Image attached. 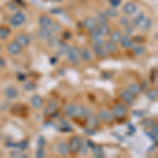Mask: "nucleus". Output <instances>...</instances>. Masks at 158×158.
<instances>
[{
	"label": "nucleus",
	"instance_id": "obj_1",
	"mask_svg": "<svg viewBox=\"0 0 158 158\" xmlns=\"http://www.w3.org/2000/svg\"><path fill=\"white\" fill-rule=\"evenodd\" d=\"M25 20H27V17H25V15L23 14L22 12L18 11V12L14 13V14L11 16L8 22H10V24L12 25V27H21V25H22L23 23L25 22Z\"/></svg>",
	"mask_w": 158,
	"mask_h": 158
},
{
	"label": "nucleus",
	"instance_id": "obj_2",
	"mask_svg": "<svg viewBox=\"0 0 158 158\" xmlns=\"http://www.w3.org/2000/svg\"><path fill=\"white\" fill-rule=\"evenodd\" d=\"M113 116H114L115 119L117 120H123V119L127 117V106H125L123 103H117L114 106L113 108Z\"/></svg>",
	"mask_w": 158,
	"mask_h": 158
},
{
	"label": "nucleus",
	"instance_id": "obj_3",
	"mask_svg": "<svg viewBox=\"0 0 158 158\" xmlns=\"http://www.w3.org/2000/svg\"><path fill=\"white\" fill-rule=\"evenodd\" d=\"M68 144H69L70 152L73 153V154H77V153H79L81 144H82V140L79 136L74 135L70 138V142Z\"/></svg>",
	"mask_w": 158,
	"mask_h": 158
},
{
	"label": "nucleus",
	"instance_id": "obj_4",
	"mask_svg": "<svg viewBox=\"0 0 158 158\" xmlns=\"http://www.w3.org/2000/svg\"><path fill=\"white\" fill-rule=\"evenodd\" d=\"M65 55H67L68 61H71V62L76 63L78 60V58L80 57V49L77 48V46H71Z\"/></svg>",
	"mask_w": 158,
	"mask_h": 158
},
{
	"label": "nucleus",
	"instance_id": "obj_5",
	"mask_svg": "<svg viewBox=\"0 0 158 158\" xmlns=\"http://www.w3.org/2000/svg\"><path fill=\"white\" fill-rule=\"evenodd\" d=\"M98 119L99 121L102 122H106V123H112L115 120L114 116H113V113L109 110H101L98 113Z\"/></svg>",
	"mask_w": 158,
	"mask_h": 158
},
{
	"label": "nucleus",
	"instance_id": "obj_6",
	"mask_svg": "<svg viewBox=\"0 0 158 158\" xmlns=\"http://www.w3.org/2000/svg\"><path fill=\"white\" fill-rule=\"evenodd\" d=\"M122 12L125 13V15H134L136 12H137V4L133 1H128L125 2L122 5Z\"/></svg>",
	"mask_w": 158,
	"mask_h": 158
},
{
	"label": "nucleus",
	"instance_id": "obj_7",
	"mask_svg": "<svg viewBox=\"0 0 158 158\" xmlns=\"http://www.w3.org/2000/svg\"><path fill=\"white\" fill-rule=\"evenodd\" d=\"M6 51H8V53H10L11 55L16 56V55L20 54L21 51H22V48L14 40V41H11L6 44Z\"/></svg>",
	"mask_w": 158,
	"mask_h": 158
},
{
	"label": "nucleus",
	"instance_id": "obj_8",
	"mask_svg": "<svg viewBox=\"0 0 158 158\" xmlns=\"http://www.w3.org/2000/svg\"><path fill=\"white\" fill-rule=\"evenodd\" d=\"M14 40L22 49L27 48V46H30V43H31V39H30L29 36H27L25 34H18V35H16V37H15Z\"/></svg>",
	"mask_w": 158,
	"mask_h": 158
},
{
	"label": "nucleus",
	"instance_id": "obj_9",
	"mask_svg": "<svg viewBox=\"0 0 158 158\" xmlns=\"http://www.w3.org/2000/svg\"><path fill=\"white\" fill-rule=\"evenodd\" d=\"M120 97L121 99L127 104H129V106H132V104L134 103V101H135V96L132 93H130L128 90H122V91L120 92Z\"/></svg>",
	"mask_w": 158,
	"mask_h": 158
},
{
	"label": "nucleus",
	"instance_id": "obj_10",
	"mask_svg": "<svg viewBox=\"0 0 158 158\" xmlns=\"http://www.w3.org/2000/svg\"><path fill=\"white\" fill-rule=\"evenodd\" d=\"M92 50H93V53L95 54V56L99 59L106 58V57L108 56V53H106L103 44H102V46H93Z\"/></svg>",
	"mask_w": 158,
	"mask_h": 158
},
{
	"label": "nucleus",
	"instance_id": "obj_11",
	"mask_svg": "<svg viewBox=\"0 0 158 158\" xmlns=\"http://www.w3.org/2000/svg\"><path fill=\"white\" fill-rule=\"evenodd\" d=\"M43 98L40 95H34L33 97L31 98V104L34 109L36 110H41L42 106H43Z\"/></svg>",
	"mask_w": 158,
	"mask_h": 158
},
{
	"label": "nucleus",
	"instance_id": "obj_12",
	"mask_svg": "<svg viewBox=\"0 0 158 158\" xmlns=\"http://www.w3.org/2000/svg\"><path fill=\"white\" fill-rule=\"evenodd\" d=\"M57 106H58V103H57L56 100H50L46 104V109H44V112L43 114L46 116H51L55 111L57 110Z\"/></svg>",
	"mask_w": 158,
	"mask_h": 158
},
{
	"label": "nucleus",
	"instance_id": "obj_13",
	"mask_svg": "<svg viewBox=\"0 0 158 158\" xmlns=\"http://www.w3.org/2000/svg\"><path fill=\"white\" fill-rule=\"evenodd\" d=\"M53 23V19L49 15H41L38 18V24L40 27H50Z\"/></svg>",
	"mask_w": 158,
	"mask_h": 158
},
{
	"label": "nucleus",
	"instance_id": "obj_14",
	"mask_svg": "<svg viewBox=\"0 0 158 158\" xmlns=\"http://www.w3.org/2000/svg\"><path fill=\"white\" fill-rule=\"evenodd\" d=\"M119 43H120V46L122 49H125V50H128V49H131L132 46H134V41L133 39H132L131 36H122L120 39V41H119Z\"/></svg>",
	"mask_w": 158,
	"mask_h": 158
},
{
	"label": "nucleus",
	"instance_id": "obj_15",
	"mask_svg": "<svg viewBox=\"0 0 158 158\" xmlns=\"http://www.w3.org/2000/svg\"><path fill=\"white\" fill-rule=\"evenodd\" d=\"M82 25H83V27H84V29L91 31V30L95 29V27H97L98 23H97V21H96V19L93 18V17H87V18L83 20Z\"/></svg>",
	"mask_w": 158,
	"mask_h": 158
},
{
	"label": "nucleus",
	"instance_id": "obj_16",
	"mask_svg": "<svg viewBox=\"0 0 158 158\" xmlns=\"http://www.w3.org/2000/svg\"><path fill=\"white\" fill-rule=\"evenodd\" d=\"M103 46H104V49H106V51L108 54H115V53H117V51H118L117 43H114V42L110 41V40L104 41Z\"/></svg>",
	"mask_w": 158,
	"mask_h": 158
},
{
	"label": "nucleus",
	"instance_id": "obj_17",
	"mask_svg": "<svg viewBox=\"0 0 158 158\" xmlns=\"http://www.w3.org/2000/svg\"><path fill=\"white\" fill-rule=\"evenodd\" d=\"M52 34L53 33L50 30V27H40L39 31H38V36L42 40H48L52 36Z\"/></svg>",
	"mask_w": 158,
	"mask_h": 158
},
{
	"label": "nucleus",
	"instance_id": "obj_18",
	"mask_svg": "<svg viewBox=\"0 0 158 158\" xmlns=\"http://www.w3.org/2000/svg\"><path fill=\"white\" fill-rule=\"evenodd\" d=\"M128 91L130 93H132L134 96H139L140 94L142 93V90H141V87H140L139 83L137 82H134V83H131L128 87Z\"/></svg>",
	"mask_w": 158,
	"mask_h": 158
},
{
	"label": "nucleus",
	"instance_id": "obj_19",
	"mask_svg": "<svg viewBox=\"0 0 158 158\" xmlns=\"http://www.w3.org/2000/svg\"><path fill=\"white\" fill-rule=\"evenodd\" d=\"M80 57L83 61L85 62H90L93 58V54L87 48H83L82 50H80Z\"/></svg>",
	"mask_w": 158,
	"mask_h": 158
},
{
	"label": "nucleus",
	"instance_id": "obj_20",
	"mask_svg": "<svg viewBox=\"0 0 158 158\" xmlns=\"http://www.w3.org/2000/svg\"><path fill=\"white\" fill-rule=\"evenodd\" d=\"M4 93H5V96L8 99H16L18 97V91L15 87H8Z\"/></svg>",
	"mask_w": 158,
	"mask_h": 158
},
{
	"label": "nucleus",
	"instance_id": "obj_21",
	"mask_svg": "<svg viewBox=\"0 0 158 158\" xmlns=\"http://www.w3.org/2000/svg\"><path fill=\"white\" fill-rule=\"evenodd\" d=\"M110 41L114 42V43H119V41H120L121 37H122V33H121V31H119V30H115V31L111 32L110 35Z\"/></svg>",
	"mask_w": 158,
	"mask_h": 158
},
{
	"label": "nucleus",
	"instance_id": "obj_22",
	"mask_svg": "<svg viewBox=\"0 0 158 158\" xmlns=\"http://www.w3.org/2000/svg\"><path fill=\"white\" fill-rule=\"evenodd\" d=\"M97 27L98 30H99L100 35H101L102 37L109 36L111 34V32H112V29H111V27L109 25V23H106V24H98Z\"/></svg>",
	"mask_w": 158,
	"mask_h": 158
},
{
	"label": "nucleus",
	"instance_id": "obj_23",
	"mask_svg": "<svg viewBox=\"0 0 158 158\" xmlns=\"http://www.w3.org/2000/svg\"><path fill=\"white\" fill-rule=\"evenodd\" d=\"M57 149H58V152L59 154L61 155H68L70 153V149H69V144H67L65 141H60L58 144V147H57Z\"/></svg>",
	"mask_w": 158,
	"mask_h": 158
},
{
	"label": "nucleus",
	"instance_id": "obj_24",
	"mask_svg": "<svg viewBox=\"0 0 158 158\" xmlns=\"http://www.w3.org/2000/svg\"><path fill=\"white\" fill-rule=\"evenodd\" d=\"M75 113H76V106L75 104H69L65 106V115L70 118H75Z\"/></svg>",
	"mask_w": 158,
	"mask_h": 158
},
{
	"label": "nucleus",
	"instance_id": "obj_25",
	"mask_svg": "<svg viewBox=\"0 0 158 158\" xmlns=\"http://www.w3.org/2000/svg\"><path fill=\"white\" fill-rule=\"evenodd\" d=\"M87 122L90 125V128H96L99 125V119H98L97 116L91 114L90 116L87 117Z\"/></svg>",
	"mask_w": 158,
	"mask_h": 158
},
{
	"label": "nucleus",
	"instance_id": "obj_26",
	"mask_svg": "<svg viewBox=\"0 0 158 158\" xmlns=\"http://www.w3.org/2000/svg\"><path fill=\"white\" fill-rule=\"evenodd\" d=\"M153 25V21L151 18H149V17H144V21L141 22V24L139 25V27L141 30H144V31H148V30L151 29V27Z\"/></svg>",
	"mask_w": 158,
	"mask_h": 158
},
{
	"label": "nucleus",
	"instance_id": "obj_27",
	"mask_svg": "<svg viewBox=\"0 0 158 158\" xmlns=\"http://www.w3.org/2000/svg\"><path fill=\"white\" fill-rule=\"evenodd\" d=\"M69 49H70V46L67 43V41H60L58 44V54L59 55L67 54Z\"/></svg>",
	"mask_w": 158,
	"mask_h": 158
},
{
	"label": "nucleus",
	"instance_id": "obj_28",
	"mask_svg": "<svg viewBox=\"0 0 158 158\" xmlns=\"http://www.w3.org/2000/svg\"><path fill=\"white\" fill-rule=\"evenodd\" d=\"M95 19L98 24H106V23H109V17L106 15V13H98L97 17Z\"/></svg>",
	"mask_w": 158,
	"mask_h": 158
},
{
	"label": "nucleus",
	"instance_id": "obj_29",
	"mask_svg": "<svg viewBox=\"0 0 158 158\" xmlns=\"http://www.w3.org/2000/svg\"><path fill=\"white\" fill-rule=\"evenodd\" d=\"M92 152H93V154L95 155V157L101 158V157L104 156L103 149H102L101 147H98V146H95V144H94V146L92 147Z\"/></svg>",
	"mask_w": 158,
	"mask_h": 158
},
{
	"label": "nucleus",
	"instance_id": "obj_30",
	"mask_svg": "<svg viewBox=\"0 0 158 158\" xmlns=\"http://www.w3.org/2000/svg\"><path fill=\"white\" fill-rule=\"evenodd\" d=\"M144 17H146V16H144V13H139V14L136 15V16L133 18V25H134V27H139V25L141 24V22L144 21Z\"/></svg>",
	"mask_w": 158,
	"mask_h": 158
},
{
	"label": "nucleus",
	"instance_id": "obj_31",
	"mask_svg": "<svg viewBox=\"0 0 158 158\" xmlns=\"http://www.w3.org/2000/svg\"><path fill=\"white\" fill-rule=\"evenodd\" d=\"M132 51H133V53L135 55H137V56H140V55H144V53H146V48H144V46H132Z\"/></svg>",
	"mask_w": 158,
	"mask_h": 158
},
{
	"label": "nucleus",
	"instance_id": "obj_32",
	"mask_svg": "<svg viewBox=\"0 0 158 158\" xmlns=\"http://www.w3.org/2000/svg\"><path fill=\"white\" fill-rule=\"evenodd\" d=\"M147 96L148 98L151 100V101H155L157 99V96H158V91L157 89H152V90H147Z\"/></svg>",
	"mask_w": 158,
	"mask_h": 158
},
{
	"label": "nucleus",
	"instance_id": "obj_33",
	"mask_svg": "<svg viewBox=\"0 0 158 158\" xmlns=\"http://www.w3.org/2000/svg\"><path fill=\"white\" fill-rule=\"evenodd\" d=\"M104 13H106V15L109 17V19H115L118 17V12H117V10L114 8H109Z\"/></svg>",
	"mask_w": 158,
	"mask_h": 158
},
{
	"label": "nucleus",
	"instance_id": "obj_34",
	"mask_svg": "<svg viewBox=\"0 0 158 158\" xmlns=\"http://www.w3.org/2000/svg\"><path fill=\"white\" fill-rule=\"evenodd\" d=\"M11 30L8 27H0V40L6 39L10 36Z\"/></svg>",
	"mask_w": 158,
	"mask_h": 158
},
{
	"label": "nucleus",
	"instance_id": "obj_35",
	"mask_svg": "<svg viewBox=\"0 0 158 158\" xmlns=\"http://www.w3.org/2000/svg\"><path fill=\"white\" fill-rule=\"evenodd\" d=\"M48 44L50 46H52V48H54V46H58V44H59V42H60V39H58V37L57 36H51L50 38H49L48 40Z\"/></svg>",
	"mask_w": 158,
	"mask_h": 158
},
{
	"label": "nucleus",
	"instance_id": "obj_36",
	"mask_svg": "<svg viewBox=\"0 0 158 158\" xmlns=\"http://www.w3.org/2000/svg\"><path fill=\"white\" fill-rule=\"evenodd\" d=\"M60 125H61V131H62L63 133H68V132L73 131L71 125H70L65 120H63V119H61L60 120Z\"/></svg>",
	"mask_w": 158,
	"mask_h": 158
},
{
	"label": "nucleus",
	"instance_id": "obj_37",
	"mask_svg": "<svg viewBox=\"0 0 158 158\" xmlns=\"http://www.w3.org/2000/svg\"><path fill=\"white\" fill-rule=\"evenodd\" d=\"M91 41L93 46H102L104 43V39L102 36H97V37H91Z\"/></svg>",
	"mask_w": 158,
	"mask_h": 158
},
{
	"label": "nucleus",
	"instance_id": "obj_38",
	"mask_svg": "<svg viewBox=\"0 0 158 158\" xmlns=\"http://www.w3.org/2000/svg\"><path fill=\"white\" fill-rule=\"evenodd\" d=\"M23 87H24L25 91H29V92L34 91L36 87V83L34 82V81H27V82L23 84Z\"/></svg>",
	"mask_w": 158,
	"mask_h": 158
},
{
	"label": "nucleus",
	"instance_id": "obj_39",
	"mask_svg": "<svg viewBox=\"0 0 158 158\" xmlns=\"http://www.w3.org/2000/svg\"><path fill=\"white\" fill-rule=\"evenodd\" d=\"M50 30L52 31V33H59V32H61V25L58 22H54L53 21L52 25L50 27Z\"/></svg>",
	"mask_w": 158,
	"mask_h": 158
},
{
	"label": "nucleus",
	"instance_id": "obj_40",
	"mask_svg": "<svg viewBox=\"0 0 158 158\" xmlns=\"http://www.w3.org/2000/svg\"><path fill=\"white\" fill-rule=\"evenodd\" d=\"M27 147H29V141H27V139L21 140L19 144H17V148H19V150L24 151L25 149H27Z\"/></svg>",
	"mask_w": 158,
	"mask_h": 158
},
{
	"label": "nucleus",
	"instance_id": "obj_41",
	"mask_svg": "<svg viewBox=\"0 0 158 158\" xmlns=\"http://www.w3.org/2000/svg\"><path fill=\"white\" fill-rule=\"evenodd\" d=\"M155 125V121L152 118H147L146 120L142 121V125L146 128H152Z\"/></svg>",
	"mask_w": 158,
	"mask_h": 158
},
{
	"label": "nucleus",
	"instance_id": "obj_42",
	"mask_svg": "<svg viewBox=\"0 0 158 158\" xmlns=\"http://www.w3.org/2000/svg\"><path fill=\"white\" fill-rule=\"evenodd\" d=\"M119 23H120V25H122V27H128L129 24H131V21H130V19L128 18V17H120V19H119Z\"/></svg>",
	"mask_w": 158,
	"mask_h": 158
},
{
	"label": "nucleus",
	"instance_id": "obj_43",
	"mask_svg": "<svg viewBox=\"0 0 158 158\" xmlns=\"http://www.w3.org/2000/svg\"><path fill=\"white\" fill-rule=\"evenodd\" d=\"M135 32V29H134V25L129 24L128 27H125V35L127 36H132Z\"/></svg>",
	"mask_w": 158,
	"mask_h": 158
},
{
	"label": "nucleus",
	"instance_id": "obj_44",
	"mask_svg": "<svg viewBox=\"0 0 158 158\" xmlns=\"http://www.w3.org/2000/svg\"><path fill=\"white\" fill-rule=\"evenodd\" d=\"M62 39L63 41H69L72 39V34L70 33V31H65L62 33Z\"/></svg>",
	"mask_w": 158,
	"mask_h": 158
},
{
	"label": "nucleus",
	"instance_id": "obj_45",
	"mask_svg": "<svg viewBox=\"0 0 158 158\" xmlns=\"http://www.w3.org/2000/svg\"><path fill=\"white\" fill-rule=\"evenodd\" d=\"M43 156H44V149H43V147H39V148L36 150V157L42 158Z\"/></svg>",
	"mask_w": 158,
	"mask_h": 158
},
{
	"label": "nucleus",
	"instance_id": "obj_46",
	"mask_svg": "<svg viewBox=\"0 0 158 158\" xmlns=\"http://www.w3.org/2000/svg\"><path fill=\"white\" fill-rule=\"evenodd\" d=\"M109 2L111 4V8H117L121 4V0H109Z\"/></svg>",
	"mask_w": 158,
	"mask_h": 158
},
{
	"label": "nucleus",
	"instance_id": "obj_47",
	"mask_svg": "<svg viewBox=\"0 0 158 158\" xmlns=\"http://www.w3.org/2000/svg\"><path fill=\"white\" fill-rule=\"evenodd\" d=\"M151 134H152L153 136H154V138L155 139L157 140V134H158V127H157V125L155 123L154 125H153L152 128H151V132H150Z\"/></svg>",
	"mask_w": 158,
	"mask_h": 158
},
{
	"label": "nucleus",
	"instance_id": "obj_48",
	"mask_svg": "<svg viewBox=\"0 0 158 158\" xmlns=\"http://www.w3.org/2000/svg\"><path fill=\"white\" fill-rule=\"evenodd\" d=\"M132 39H133L134 42H137V43H139V42H144L146 38H144V36H141V35H137V36H135L134 38H132Z\"/></svg>",
	"mask_w": 158,
	"mask_h": 158
},
{
	"label": "nucleus",
	"instance_id": "obj_49",
	"mask_svg": "<svg viewBox=\"0 0 158 158\" xmlns=\"http://www.w3.org/2000/svg\"><path fill=\"white\" fill-rule=\"evenodd\" d=\"M140 87H141V90L142 91H147V90L149 89V87H150V85H149V82L147 80H144L141 82V84H140Z\"/></svg>",
	"mask_w": 158,
	"mask_h": 158
},
{
	"label": "nucleus",
	"instance_id": "obj_50",
	"mask_svg": "<svg viewBox=\"0 0 158 158\" xmlns=\"http://www.w3.org/2000/svg\"><path fill=\"white\" fill-rule=\"evenodd\" d=\"M38 146H39V147H44V146H46V139H44V138L43 137H39V138H38Z\"/></svg>",
	"mask_w": 158,
	"mask_h": 158
},
{
	"label": "nucleus",
	"instance_id": "obj_51",
	"mask_svg": "<svg viewBox=\"0 0 158 158\" xmlns=\"http://www.w3.org/2000/svg\"><path fill=\"white\" fill-rule=\"evenodd\" d=\"M62 12L63 11L61 10V8H52V10H51V13H52V14H55V15L61 14Z\"/></svg>",
	"mask_w": 158,
	"mask_h": 158
},
{
	"label": "nucleus",
	"instance_id": "obj_52",
	"mask_svg": "<svg viewBox=\"0 0 158 158\" xmlns=\"http://www.w3.org/2000/svg\"><path fill=\"white\" fill-rule=\"evenodd\" d=\"M133 114L136 117H142L144 115V112H142V111H134Z\"/></svg>",
	"mask_w": 158,
	"mask_h": 158
},
{
	"label": "nucleus",
	"instance_id": "obj_53",
	"mask_svg": "<svg viewBox=\"0 0 158 158\" xmlns=\"http://www.w3.org/2000/svg\"><path fill=\"white\" fill-rule=\"evenodd\" d=\"M85 133H87L89 135H95L96 131L94 130V128H91V129H85Z\"/></svg>",
	"mask_w": 158,
	"mask_h": 158
},
{
	"label": "nucleus",
	"instance_id": "obj_54",
	"mask_svg": "<svg viewBox=\"0 0 158 158\" xmlns=\"http://www.w3.org/2000/svg\"><path fill=\"white\" fill-rule=\"evenodd\" d=\"M156 72H157V69L152 71V75H151V80H152V82H155V80H156Z\"/></svg>",
	"mask_w": 158,
	"mask_h": 158
},
{
	"label": "nucleus",
	"instance_id": "obj_55",
	"mask_svg": "<svg viewBox=\"0 0 158 158\" xmlns=\"http://www.w3.org/2000/svg\"><path fill=\"white\" fill-rule=\"evenodd\" d=\"M5 65H6L5 59H4L2 56H0V68H4Z\"/></svg>",
	"mask_w": 158,
	"mask_h": 158
},
{
	"label": "nucleus",
	"instance_id": "obj_56",
	"mask_svg": "<svg viewBox=\"0 0 158 158\" xmlns=\"http://www.w3.org/2000/svg\"><path fill=\"white\" fill-rule=\"evenodd\" d=\"M17 78H18L19 81H24L25 80V75L23 73H19L18 75H17Z\"/></svg>",
	"mask_w": 158,
	"mask_h": 158
},
{
	"label": "nucleus",
	"instance_id": "obj_57",
	"mask_svg": "<svg viewBox=\"0 0 158 158\" xmlns=\"http://www.w3.org/2000/svg\"><path fill=\"white\" fill-rule=\"evenodd\" d=\"M51 62H52V63H55V62H56V59H51Z\"/></svg>",
	"mask_w": 158,
	"mask_h": 158
},
{
	"label": "nucleus",
	"instance_id": "obj_58",
	"mask_svg": "<svg viewBox=\"0 0 158 158\" xmlns=\"http://www.w3.org/2000/svg\"><path fill=\"white\" fill-rule=\"evenodd\" d=\"M55 1H56V2H62L63 0H55Z\"/></svg>",
	"mask_w": 158,
	"mask_h": 158
},
{
	"label": "nucleus",
	"instance_id": "obj_59",
	"mask_svg": "<svg viewBox=\"0 0 158 158\" xmlns=\"http://www.w3.org/2000/svg\"><path fill=\"white\" fill-rule=\"evenodd\" d=\"M108 1H109V0H108Z\"/></svg>",
	"mask_w": 158,
	"mask_h": 158
}]
</instances>
